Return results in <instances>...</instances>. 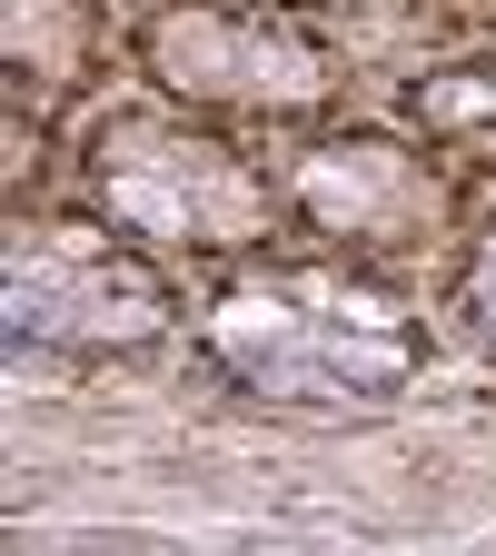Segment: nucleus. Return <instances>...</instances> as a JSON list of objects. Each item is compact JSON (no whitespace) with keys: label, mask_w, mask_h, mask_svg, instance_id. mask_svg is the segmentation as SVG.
<instances>
[{"label":"nucleus","mask_w":496,"mask_h":556,"mask_svg":"<svg viewBox=\"0 0 496 556\" xmlns=\"http://www.w3.org/2000/svg\"><path fill=\"white\" fill-rule=\"evenodd\" d=\"M476 318H486V328H496V239H486V249H476Z\"/></svg>","instance_id":"nucleus-6"},{"label":"nucleus","mask_w":496,"mask_h":556,"mask_svg":"<svg viewBox=\"0 0 496 556\" xmlns=\"http://www.w3.org/2000/svg\"><path fill=\"white\" fill-rule=\"evenodd\" d=\"M208 348L258 388V397H289V407H368L387 388H407L417 368V328L387 289L368 278H338V268H268L239 278L208 318Z\"/></svg>","instance_id":"nucleus-1"},{"label":"nucleus","mask_w":496,"mask_h":556,"mask_svg":"<svg viewBox=\"0 0 496 556\" xmlns=\"http://www.w3.org/2000/svg\"><path fill=\"white\" fill-rule=\"evenodd\" d=\"M11 328L21 338H80L129 348L160 328V278L90 229H21L11 239Z\"/></svg>","instance_id":"nucleus-3"},{"label":"nucleus","mask_w":496,"mask_h":556,"mask_svg":"<svg viewBox=\"0 0 496 556\" xmlns=\"http://www.w3.org/2000/svg\"><path fill=\"white\" fill-rule=\"evenodd\" d=\"M298 208L318 229H347V239H397L437 208V189L397 150H308L298 160Z\"/></svg>","instance_id":"nucleus-5"},{"label":"nucleus","mask_w":496,"mask_h":556,"mask_svg":"<svg viewBox=\"0 0 496 556\" xmlns=\"http://www.w3.org/2000/svg\"><path fill=\"white\" fill-rule=\"evenodd\" d=\"M150 60L169 70L179 90H229V100H298L318 90V50L278 40L268 21H239V11H189V21H160Z\"/></svg>","instance_id":"nucleus-4"},{"label":"nucleus","mask_w":496,"mask_h":556,"mask_svg":"<svg viewBox=\"0 0 496 556\" xmlns=\"http://www.w3.org/2000/svg\"><path fill=\"white\" fill-rule=\"evenodd\" d=\"M100 189L139 239H179V249H239L268 219V189L219 150V139H179V129H100Z\"/></svg>","instance_id":"nucleus-2"}]
</instances>
